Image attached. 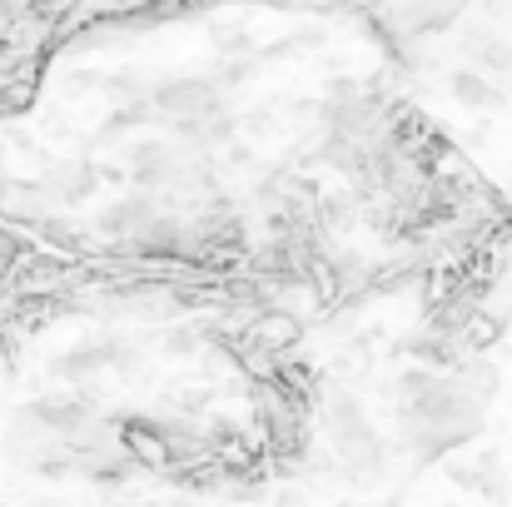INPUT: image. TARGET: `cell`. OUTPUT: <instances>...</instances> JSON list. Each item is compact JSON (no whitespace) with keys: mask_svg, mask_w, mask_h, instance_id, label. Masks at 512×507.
<instances>
[{"mask_svg":"<svg viewBox=\"0 0 512 507\" xmlns=\"http://www.w3.org/2000/svg\"><path fill=\"white\" fill-rule=\"evenodd\" d=\"M50 184H55V194H60V199H85V194H90V184H95V174H90L85 165H75V169H60Z\"/></svg>","mask_w":512,"mask_h":507,"instance_id":"obj_3","label":"cell"},{"mask_svg":"<svg viewBox=\"0 0 512 507\" xmlns=\"http://www.w3.org/2000/svg\"><path fill=\"white\" fill-rule=\"evenodd\" d=\"M30 507H55V503H30Z\"/></svg>","mask_w":512,"mask_h":507,"instance_id":"obj_4","label":"cell"},{"mask_svg":"<svg viewBox=\"0 0 512 507\" xmlns=\"http://www.w3.org/2000/svg\"><path fill=\"white\" fill-rule=\"evenodd\" d=\"M453 95H458L468 110H503V100H508L483 70H458V75H453Z\"/></svg>","mask_w":512,"mask_h":507,"instance_id":"obj_2","label":"cell"},{"mask_svg":"<svg viewBox=\"0 0 512 507\" xmlns=\"http://www.w3.org/2000/svg\"><path fill=\"white\" fill-rule=\"evenodd\" d=\"M299 338H304V324H299L294 309H269L249 329V343L264 348V353H289V348H299Z\"/></svg>","mask_w":512,"mask_h":507,"instance_id":"obj_1","label":"cell"}]
</instances>
